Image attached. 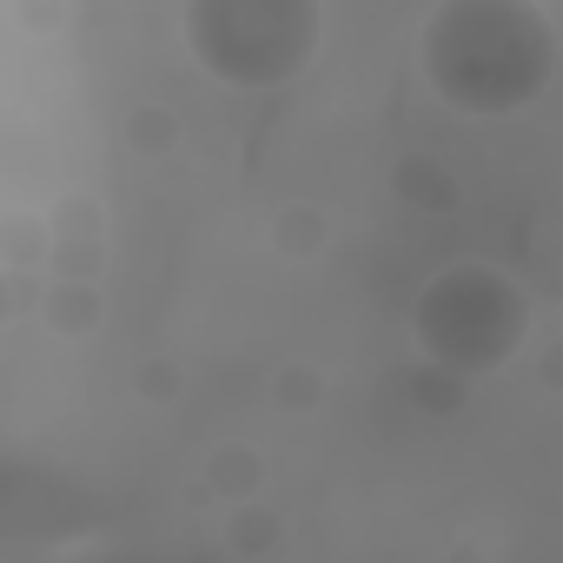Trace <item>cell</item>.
<instances>
[{
    "instance_id": "6da1fadb",
    "label": "cell",
    "mask_w": 563,
    "mask_h": 563,
    "mask_svg": "<svg viewBox=\"0 0 563 563\" xmlns=\"http://www.w3.org/2000/svg\"><path fill=\"white\" fill-rule=\"evenodd\" d=\"M418 67L444 107L504 120L543 100L556 74V27L537 0H438L418 34Z\"/></svg>"
},
{
    "instance_id": "7a4b0ae2",
    "label": "cell",
    "mask_w": 563,
    "mask_h": 563,
    "mask_svg": "<svg viewBox=\"0 0 563 563\" xmlns=\"http://www.w3.org/2000/svg\"><path fill=\"white\" fill-rule=\"evenodd\" d=\"M319 0H186V47L225 87H286L319 54Z\"/></svg>"
},
{
    "instance_id": "3957f363",
    "label": "cell",
    "mask_w": 563,
    "mask_h": 563,
    "mask_svg": "<svg viewBox=\"0 0 563 563\" xmlns=\"http://www.w3.org/2000/svg\"><path fill=\"white\" fill-rule=\"evenodd\" d=\"M411 332H418V352L431 365H444L457 378H484V372L517 358V345L530 332V306L497 265L464 258V265H444L418 292Z\"/></svg>"
}]
</instances>
